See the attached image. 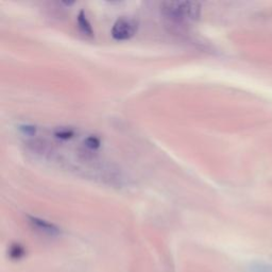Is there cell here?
I'll return each mask as SVG.
<instances>
[{"label":"cell","instance_id":"cell-2","mask_svg":"<svg viewBox=\"0 0 272 272\" xmlns=\"http://www.w3.org/2000/svg\"><path fill=\"white\" fill-rule=\"evenodd\" d=\"M137 32V22L130 17H120L113 24L111 34L116 41H128Z\"/></svg>","mask_w":272,"mask_h":272},{"label":"cell","instance_id":"cell-1","mask_svg":"<svg viewBox=\"0 0 272 272\" xmlns=\"http://www.w3.org/2000/svg\"><path fill=\"white\" fill-rule=\"evenodd\" d=\"M163 15L175 23H184L197 20L200 17L201 7L191 2H166L161 6Z\"/></svg>","mask_w":272,"mask_h":272},{"label":"cell","instance_id":"cell-4","mask_svg":"<svg viewBox=\"0 0 272 272\" xmlns=\"http://www.w3.org/2000/svg\"><path fill=\"white\" fill-rule=\"evenodd\" d=\"M77 21H78V26H79V29L82 31L83 34L87 36L94 35V30H93L92 24H90L88 18L86 17L85 13L83 11H80L79 14H78Z\"/></svg>","mask_w":272,"mask_h":272},{"label":"cell","instance_id":"cell-6","mask_svg":"<svg viewBox=\"0 0 272 272\" xmlns=\"http://www.w3.org/2000/svg\"><path fill=\"white\" fill-rule=\"evenodd\" d=\"M247 272H272V264L263 261H254L248 264Z\"/></svg>","mask_w":272,"mask_h":272},{"label":"cell","instance_id":"cell-5","mask_svg":"<svg viewBox=\"0 0 272 272\" xmlns=\"http://www.w3.org/2000/svg\"><path fill=\"white\" fill-rule=\"evenodd\" d=\"M8 255L12 261H19L26 255V249L20 243H12L9 248Z\"/></svg>","mask_w":272,"mask_h":272},{"label":"cell","instance_id":"cell-3","mask_svg":"<svg viewBox=\"0 0 272 272\" xmlns=\"http://www.w3.org/2000/svg\"><path fill=\"white\" fill-rule=\"evenodd\" d=\"M28 222L35 231L40 232L41 234H44L46 236L57 237L61 234V230L56 225L46 221L44 219L34 216H28Z\"/></svg>","mask_w":272,"mask_h":272},{"label":"cell","instance_id":"cell-9","mask_svg":"<svg viewBox=\"0 0 272 272\" xmlns=\"http://www.w3.org/2000/svg\"><path fill=\"white\" fill-rule=\"evenodd\" d=\"M20 130L26 135H34L35 132H36V128L33 127V126L26 125V126H21L20 127Z\"/></svg>","mask_w":272,"mask_h":272},{"label":"cell","instance_id":"cell-7","mask_svg":"<svg viewBox=\"0 0 272 272\" xmlns=\"http://www.w3.org/2000/svg\"><path fill=\"white\" fill-rule=\"evenodd\" d=\"M55 135L60 139H69L75 135V132L69 128H59L55 132Z\"/></svg>","mask_w":272,"mask_h":272},{"label":"cell","instance_id":"cell-8","mask_svg":"<svg viewBox=\"0 0 272 272\" xmlns=\"http://www.w3.org/2000/svg\"><path fill=\"white\" fill-rule=\"evenodd\" d=\"M84 144L90 149H97L100 147V139L97 136H89L85 139Z\"/></svg>","mask_w":272,"mask_h":272}]
</instances>
